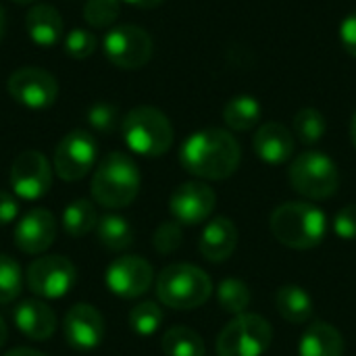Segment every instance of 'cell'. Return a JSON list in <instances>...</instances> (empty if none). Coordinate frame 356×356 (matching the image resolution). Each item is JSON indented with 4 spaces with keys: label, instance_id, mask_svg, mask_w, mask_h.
I'll list each match as a JSON object with an SVG mask.
<instances>
[{
    "label": "cell",
    "instance_id": "7402d4cb",
    "mask_svg": "<svg viewBox=\"0 0 356 356\" xmlns=\"http://www.w3.org/2000/svg\"><path fill=\"white\" fill-rule=\"evenodd\" d=\"M275 309L288 323L302 325L313 317V298L305 288L288 284L275 292Z\"/></svg>",
    "mask_w": 356,
    "mask_h": 356
},
{
    "label": "cell",
    "instance_id": "44dd1931",
    "mask_svg": "<svg viewBox=\"0 0 356 356\" xmlns=\"http://www.w3.org/2000/svg\"><path fill=\"white\" fill-rule=\"evenodd\" d=\"M344 355V338L342 334L325 323L315 321L307 327L300 338L298 356H342Z\"/></svg>",
    "mask_w": 356,
    "mask_h": 356
},
{
    "label": "cell",
    "instance_id": "603a6c76",
    "mask_svg": "<svg viewBox=\"0 0 356 356\" xmlns=\"http://www.w3.org/2000/svg\"><path fill=\"white\" fill-rule=\"evenodd\" d=\"M223 121L234 131H250L261 121V102L254 96H234L223 106Z\"/></svg>",
    "mask_w": 356,
    "mask_h": 356
},
{
    "label": "cell",
    "instance_id": "74e56055",
    "mask_svg": "<svg viewBox=\"0 0 356 356\" xmlns=\"http://www.w3.org/2000/svg\"><path fill=\"white\" fill-rule=\"evenodd\" d=\"M121 2H127V4L138 6V8H154V6L163 4L165 0H121Z\"/></svg>",
    "mask_w": 356,
    "mask_h": 356
},
{
    "label": "cell",
    "instance_id": "5b68a950",
    "mask_svg": "<svg viewBox=\"0 0 356 356\" xmlns=\"http://www.w3.org/2000/svg\"><path fill=\"white\" fill-rule=\"evenodd\" d=\"M121 134L131 152L148 159H156L169 152L175 138L171 121L163 111L154 106L131 108L121 123Z\"/></svg>",
    "mask_w": 356,
    "mask_h": 356
},
{
    "label": "cell",
    "instance_id": "277c9868",
    "mask_svg": "<svg viewBox=\"0 0 356 356\" xmlns=\"http://www.w3.org/2000/svg\"><path fill=\"white\" fill-rule=\"evenodd\" d=\"M213 294L211 277L196 265L175 263L165 267L156 277L159 300L175 311H192L202 307Z\"/></svg>",
    "mask_w": 356,
    "mask_h": 356
},
{
    "label": "cell",
    "instance_id": "d590c367",
    "mask_svg": "<svg viewBox=\"0 0 356 356\" xmlns=\"http://www.w3.org/2000/svg\"><path fill=\"white\" fill-rule=\"evenodd\" d=\"M340 42L344 50L356 58V13H350L340 25Z\"/></svg>",
    "mask_w": 356,
    "mask_h": 356
},
{
    "label": "cell",
    "instance_id": "60d3db41",
    "mask_svg": "<svg viewBox=\"0 0 356 356\" xmlns=\"http://www.w3.org/2000/svg\"><path fill=\"white\" fill-rule=\"evenodd\" d=\"M4 29H6V17H4V8H2V4H0V40H2V35H4Z\"/></svg>",
    "mask_w": 356,
    "mask_h": 356
},
{
    "label": "cell",
    "instance_id": "f1b7e54d",
    "mask_svg": "<svg viewBox=\"0 0 356 356\" xmlns=\"http://www.w3.org/2000/svg\"><path fill=\"white\" fill-rule=\"evenodd\" d=\"M161 323H163V311L152 300L136 305L129 313V327L138 336H152L161 327Z\"/></svg>",
    "mask_w": 356,
    "mask_h": 356
},
{
    "label": "cell",
    "instance_id": "e0dca14e",
    "mask_svg": "<svg viewBox=\"0 0 356 356\" xmlns=\"http://www.w3.org/2000/svg\"><path fill=\"white\" fill-rule=\"evenodd\" d=\"M252 148L263 163L284 165L294 154V134L284 123H265L257 129L252 138Z\"/></svg>",
    "mask_w": 356,
    "mask_h": 356
},
{
    "label": "cell",
    "instance_id": "8d00e7d4",
    "mask_svg": "<svg viewBox=\"0 0 356 356\" xmlns=\"http://www.w3.org/2000/svg\"><path fill=\"white\" fill-rule=\"evenodd\" d=\"M19 215V202L13 194L0 190V225H8Z\"/></svg>",
    "mask_w": 356,
    "mask_h": 356
},
{
    "label": "cell",
    "instance_id": "4316f807",
    "mask_svg": "<svg viewBox=\"0 0 356 356\" xmlns=\"http://www.w3.org/2000/svg\"><path fill=\"white\" fill-rule=\"evenodd\" d=\"M215 294H217V302L221 311L229 315H242L250 305V288L242 280H236V277L223 280L217 286Z\"/></svg>",
    "mask_w": 356,
    "mask_h": 356
},
{
    "label": "cell",
    "instance_id": "4fadbf2b",
    "mask_svg": "<svg viewBox=\"0 0 356 356\" xmlns=\"http://www.w3.org/2000/svg\"><path fill=\"white\" fill-rule=\"evenodd\" d=\"M104 282L106 288L121 298H140L150 290L154 282V269L146 259L127 254L108 265Z\"/></svg>",
    "mask_w": 356,
    "mask_h": 356
},
{
    "label": "cell",
    "instance_id": "f35d334b",
    "mask_svg": "<svg viewBox=\"0 0 356 356\" xmlns=\"http://www.w3.org/2000/svg\"><path fill=\"white\" fill-rule=\"evenodd\" d=\"M4 356H46L40 350H31V348H15V350H8Z\"/></svg>",
    "mask_w": 356,
    "mask_h": 356
},
{
    "label": "cell",
    "instance_id": "d4e9b609",
    "mask_svg": "<svg viewBox=\"0 0 356 356\" xmlns=\"http://www.w3.org/2000/svg\"><path fill=\"white\" fill-rule=\"evenodd\" d=\"M60 223H63V229L67 232V236H71V238H83V236H88L98 225V213H96L94 202L92 200H86V198L73 200L63 211Z\"/></svg>",
    "mask_w": 356,
    "mask_h": 356
},
{
    "label": "cell",
    "instance_id": "6da1fadb",
    "mask_svg": "<svg viewBox=\"0 0 356 356\" xmlns=\"http://www.w3.org/2000/svg\"><path fill=\"white\" fill-rule=\"evenodd\" d=\"M240 161L242 148L238 140L234 134L219 127H207L192 134L179 148L181 167L194 177L209 181L232 177L240 167Z\"/></svg>",
    "mask_w": 356,
    "mask_h": 356
},
{
    "label": "cell",
    "instance_id": "9c48e42d",
    "mask_svg": "<svg viewBox=\"0 0 356 356\" xmlns=\"http://www.w3.org/2000/svg\"><path fill=\"white\" fill-rule=\"evenodd\" d=\"M104 54L119 69H142L152 58V38L138 25H117L104 35Z\"/></svg>",
    "mask_w": 356,
    "mask_h": 356
},
{
    "label": "cell",
    "instance_id": "ab89813d",
    "mask_svg": "<svg viewBox=\"0 0 356 356\" xmlns=\"http://www.w3.org/2000/svg\"><path fill=\"white\" fill-rule=\"evenodd\" d=\"M6 338H8V330H6V323H4V319H2V315H0V348L4 346Z\"/></svg>",
    "mask_w": 356,
    "mask_h": 356
},
{
    "label": "cell",
    "instance_id": "e575fe53",
    "mask_svg": "<svg viewBox=\"0 0 356 356\" xmlns=\"http://www.w3.org/2000/svg\"><path fill=\"white\" fill-rule=\"evenodd\" d=\"M334 232L342 240H356V204H346L334 217Z\"/></svg>",
    "mask_w": 356,
    "mask_h": 356
},
{
    "label": "cell",
    "instance_id": "9a60e30c",
    "mask_svg": "<svg viewBox=\"0 0 356 356\" xmlns=\"http://www.w3.org/2000/svg\"><path fill=\"white\" fill-rule=\"evenodd\" d=\"M15 246L25 254H42L56 240V219L46 209H31L25 213L13 232Z\"/></svg>",
    "mask_w": 356,
    "mask_h": 356
},
{
    "label": "cell",
    "instance_id": "83f0119b",
    "mask_svg": "<svg viewBox=\"0 0 356 356\" xmlns=\"http://www.w3.org/2000/svg\"><path fill=\"white\" fill-rule=\"evenodd\" d=\"M292 129H294V136L302 144L313 146V144H317L325 136L327 123H325V117H323L321 111H317V108H300L294 115Z\"/></svg>",
    "mask_w": 356,
    "mask_h": 356
},
{
    "label": "cell",
    "instance_id": "cb8c5ba5",
    "mask_svg": "<svg viewBox=\"0 0 356 356\" xmlns=\"http://www.w3.org/2000/svg\"><path fill=\"white\" fill-rule=\"evenodd\" d=\"M96 238L98 242L113 250V252H121L127 250L134 244V229L129 225V221L121 215H104L98 219L96 225Z\"/></svg>",
    "mask_w": 356,
    "mask_h": 356
},
{
    "label": "cell",
    "instance_id": "30bf717a",
    "mask_svg": "<svg viewBox=\"0 0 356 356\" xmlns=\"http://www.w3.org/2000/svg\"><path fill=\"white\" fill-rule=\"evenodd\" d=\"M98 144L90 131H69L54 150V171L63 181L83 179L96 165Z\"/></svg>",
    "mask_w": 356,
    "mask_h": 356
},
{
    "label": "cell",
    "instance_id": "8992f818",
    "mask_svg": "<svg viewBox=\"0 0 356 356\" xmlns=\"http://www.w3.org/2000/svg\"><path fill=\"white\" fill-rule=\"evenodd\" d=\"M288 179L294 192L309 200H327L340 188V171L336 163L317 150L298 154L290 163Z\"/></svg>",
    "mask_w": 356,
    "mask_h": 356
},
{
    "label": "cell",
    "instance_id": "8fae6325",
    "mask_svg": "<svg viewBox=\"0 0 356 356\" xmlns=\"http://www.w3.org/2000/svg\"><path fill=\"white\" fill-rule=\"evenodd\" d=\"M6 88L10 98L33 111L52 106L58 96L56 77L40 67H21L13 71L6 81Z\"/></svg>",
    "mask_w": 356,
    "mask_h": 356
},
{
    "label": "cell",
    "instance_id": "7bdbcfd3",
    "mask_svg": "<svg viewBox=\"0 0 356 356\" xmlns=\"http://www.w3.org/2000/svg\"><path fill=\"white\" fill-rule=\"evenodd\" d=\"M13 2H17V4H31V2H35V0H13Z\"/></svg>",
    "mask_w": 356,
    "mask_h": 356
},
{
    "label": "cell",
    "instance_id": "484cf974",
    "mask_svg": "<svg viewBox=\"0 0 356 356\" xmlns=\"http://www.w3.org/2000/svg\"><path fill=\"white\" fill-rule=\"evenodd\" d=\"M165 356H204V340L192 327L175 325L161 340Z\"/></svg>",
    "mask_w": 356,
    "mask_h": 356
},
{
    "label": "cell",
    "instance_id": "d6986e66",
    "mask_svg": "<svg viewBox=\"0 0 356 356\" xmlns=\"http://www.w3.org/2000/svg\"><path fill=\"white\" fill-rule=\"evenodd\" d=\"M13 319H15V325L19 327V332L25 338L35 340V342L48 340L56 332V315L42 300L19 302L13 311Z\"/></svg>",
    "mask_w": 356,
    "mask_h": 356
},
{
    "label": "cell",
    "instance_id": "1f68e13d",
    "mask_svg": "<svg viewBox=\"0 0 356 356\" xmlns=\"http://www.w3.org/2000/svg\"><path fill=\"white\" fill-rule=\"evenodd\" d=\"M96 46H98V38L90 29L75 27L65 35V52L71 58H77V60L88 58L94 54Z\"/></svg>",
    "mask_w": 356,
    "mask_h": 356
},
{
    "label": "cell",
    "instance_id": "7a4b0ae2",
    "mask_svg": "<svg viewBox=\"0 0 356 356\" xmlns=\"http://www.w3.org/2000/svg\"><path fill=\"white\" fill-rule=\"evenodd\" d=\"M271 234L275 240L294 250L319 246L327 234L325 213L311 202H284L271 213Z\"/></svg>",
    "mask_w": 356,
    "mask_h": 356
},
{
    "label": "cell",
    "instance_id": "ac0fdd59",
    "mask_svg": "<svg viewBox=\"0 0 356 356\" xmlns=\"http://www.w3.org/2000/svg\"><path fill=\"white\" fill-rule=\"evenodd\" d=\"M238 240H240V234H238L236 223L229 217H217L209 221L207 227L202 229L198 250L207 261L223 263L234 254Z\"/></svg>",
    "mask_w": 356,
    "mask_h": 356
},
{
    "label": "cell",
    "instance_id": "ba28073f",
    "mask_svg": "<svg viewBox=\"0 0 356 356\" xmlns=\"http://www.w3.org/2000/svg\"><path fill=\"white\" fill-rule=\"evenodd\" d=\"M25 282L35 296L56 300L71 292V288L77 282V269L67 257L60 254L38 257L27 267Z\"/></svg>",
    "mask_w": 356,
    "mask_h": 356
},
{
    "label": "cell",
    "instance_id": "ffe728a7",
    "mask_svg": "<svg viewBox=\"0 0 356 356\" xmlns=\"http://www.w3.org/2000/svg\"><path fill=\"white\" fill-rule=\"evenodd\" d=\"M25 29L33 44L42 48H50L60 42L65 25L60 13L50 4H35L29 8L25 17Z\"/></svg>",
    "mask_w": 356,
    "mask_h": 356
},
{
    "label": "cell",
    "instance_id": "4dcf8cb0",
    "mask_svg": "<svg viewBox=\"0 0 356 356\" xmlns=\"http://www.w3.org/2000/svg\"><path fill=\"white\" fill-rule=\"evenodd\" d=\"M121 13V0H86L83 19L96 29L111 27Z\"/></svg>",
    "mask_w": 356,
    "mask_h": 356
},
{
    "label": "cell",
    "instance_id": "7c38bea8",
    "mask_svg": "<svg viewBox=\"0 0 356 356\" xmlns=\"http://www.w3.org/2000/svg\"><path fill=\"white\" fill-rule=\"evenodd\" d=\"M8 181L19 198L40 200L52 186V169L48 159L38 150H23L13 161Z\"/></svg>",
    "mask_w": 356,
    "mask_h": 356
},
{
    "label": "cell",
    "instance_id": "f546056e",
    "mask_svg": "<svg viewBox=\"0 0 356 356\" xmlns=\"http://www.w3.org/2000/svg\"><path fill=\"white\" fill-rule=\"evenodd\" d=\"M23 288V273L15 259L0 254V305L13 302Z\"/></svg>",
    "mask_w": 356,
    "mask_h": 356
},
{
    "label": "cell",
    "instance_id": "5bb4252c",
    "mask_svg": "<svg viewBox=\"0 0 356 356\" xmlns=\"http://www.w3.org/2000/svg\"><path fill=\"white\" fill-rule=\"evenodd\" d=\"M217 207L215 190L204 181H186L177 186L169 198V211L181 225L204 223Z\"/></svg>",
    "mask_w": 356,
    "mask_h": 356
},
{
    "label": "cell",
    "instance_id": "d6a6232c",
    "mask_svg": "<svg viewBox=\"0 0 356 356\" xmlns=\"http://www.w3.org/2000/svg\"><path fill=\"white\" fill-rule=\"evenodd\" d=\"M181 242H184V229H181V223H177L175 219L161 223L152 236V246L161 254L175 252L181 246Z\"/></svg>",
    "mask_w": 356,
    "mask_h": 356
},
{
    "label": "cell",
    "instance_id": "2e32d148",
    "mask_svg": "<svg viewBox=\"0 0 356 356\" xmlns=\"http://www.w3.org/2000/svg\"><path fill=\"white\" fill-rule=\"evenodd\" d=\"M65 340L75 350H94L104 338V319L88 302L73 305L63 321Z\"/></svg>",
    "mask_w": 356,
    "mask_h": 356
},
{
    "label": "cell",
    "instance_id": "836d02e7",
    "mask_svg": "<svg viewBox=\"0 0 356 356\" xmlns=\"http://www.w3.org/2000/svg\"><path fill=\"white\" fill-rule=\"evenodd\" d=\"M88 121H90L92 129H96L100 134H111L117 127V106L106 104V102H98L90 108Z\"/></svg>",
    "mask_w": 356,
    "mask_h": 356
},
{
    "label": "cell",
    "instance_id": "b9f144b4",
    "mask_svg": "<svg viewBox=\"0 0 356 356\" xmlns=\"http://www.w3.org/2000/svg\"><path fill=\"white\" fill-rule=\"evenodd\" d=\"M350 140H353V146L356 148V113L353 115V121H350Z\"/></svg>",
    "mask_w": 356,
    "mask_h": 356
},
{
    "label": "cell",
    "instance_id": "52a82bcc",
    "mask_svg": "<svg viewBox=\"0 0 356 356\" xmlns=\"http://www.w3.org/2000/svg\"><path fill=\"white\" fill-rule=\"evenodd\" d=\"M273 342L271 323L254 313L236 315L217 336V356H263Z\"/></svg>",
    "mask_w": 356,
    "mask_h": 356
},
{
    "label": "cell",
    "instance_id": "3957f363",
    "mask_svg": "<svg viewBox=\"0 0 356 356\" xmlns=\"http://www.w3.org/2000/svg\"><path fill=\"white\" fill-rule=\"evenodd\" d=\"M140 184L142 177L136 161L123 152H111L98 163L92 175L90 192L94 202L117 211L129 207L136 200Z\"/></svg>",
    "mask_w": 356,
    "mask_h": 356
}]
</instances>
